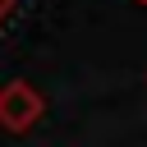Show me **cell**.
<instances>
[{
	"instance_id": "cell-3",
	"label": "cell",
	"mask_w": 147,
	"mask_h": 147,
	"mask_svg": "<svg viewBox=\"0 0 147 147\" xmlns=\"http://www.w3.org/2000/svg\"><path fill=\"white\" fill-rule=\"evenodd\" d=\"M133 5H147V0H133Z\"/></svg>"
},
{
	"instance_id": "cell-1",
	"label": "cell",
	"mask_w": 147,
	"mask_h": 147,
	"mask_svg": "<svg viewBox=\"0 0 147 147\" xmlns=\"http://www.w3.org/2000/svg\"><path fill=\"white\" fill-rule=\"evenodd\" d=\"M41 115H46V96L28 78H9L0 87V129L5 133H28L41 124Z\"/></svg>"
},
{
	"instance_id": "cell-2",
	"label": "cell",
	"mask_w": 147,
	"mask_h": 147,
	"mask_svg": "<svg viewBox=\"0 0 147 147\" xmlns=\"http://www.w3.org/2000/svg\"><path fill=\"white\" fill-rule=\"evenodd\" d=\"M0 9H14V0H0Z\"/></svg>"
},
{
	"instance_id": "cell-4",
	"label": "cell",
	"mask_w": 147,
	"mask_h": 147,
	"mask_svg": "<svg viewBox=\"0 0 147 147\" xmlns=\"http://www.w3.org/2000/svg\"><path fill=\"white\" fill-rule=\"evenodd\" d=\"M5 14H9V9H0V18H5Z\"/></svg>"
}]
</instances>
